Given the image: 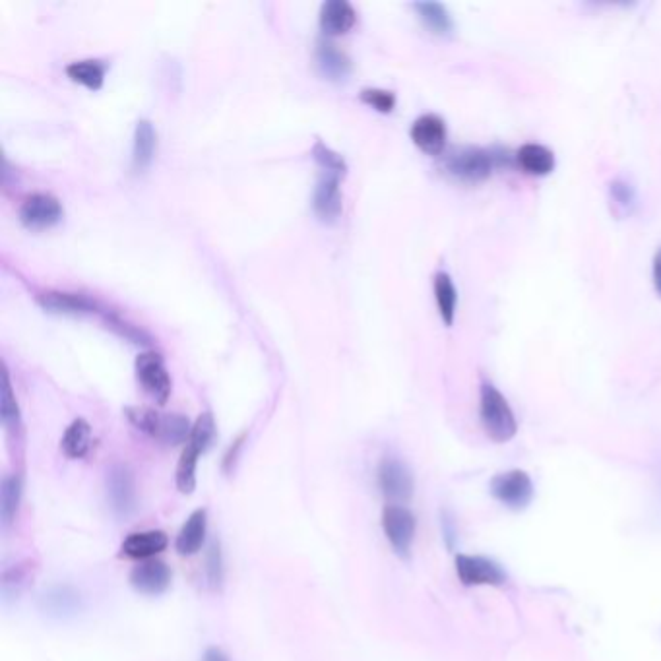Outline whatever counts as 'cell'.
I'll return each instance as SVG.
<instances>
[{
  "label": "cell",
  "mask_w": 661,
  "mask_h": 661,
  "mask_svg": "<svg viewBox=\"0 0 661 661\" xmlns=\"http://www.w3.org/2000/svg\"><path fill=\"white\" fill-rule=\"evenodd\" d=\"M126 417L134 429L146 437L165 444H181L189 441L192 425L185 415L159 413L152 408H126Z\"/></svg>",
  "instance_id": "cell-1"
},
{
  "label": "cell",
  "mask_w": 661,
  "mask_h": 661,
  "mask_svg": "<svg viewBox=\"0 0 661 661\" xmlns=\"http://www.w3.org/2000/svg\"><path fill=\"white\" fill-rule=\"evenodd\" d=\"M479 417H481V425H483L487 437L493 442L503 444V442L512 441L518 433V421H516L514 411L493 384L481 386Z\"/></svg>",
  "instance_id": "cell-2"
},
{
  "label": "cell",
  "mask_w": 661,
  "mask_h": 661,
  "mask_svg": "<svg viewBox=\"0 0 661 661\" xmlns=\"http://www.w3.org/2000/svg\"><path fill=\"white\" fill-rule=\"evenodd\" d=\"M491 495L510 510H524L534 501L536 487L524 470H510L491 479Z\"/></svg>",
  "instance_id": "cell-3"
},
{
  "label": "cell",
  "mask_w": 661,
  "mask_h": 661,
  "mask_svg": "<svg viewBox=\"0 0 661 661\" xmlns=\"http://www.w3.org/2000/svg\"><path fill=\"white\" fill-rule=\"evenodd\" d=\"M493 163H495V156L491 152H487L483 148H475V146L460 148V150L452 152L444 161L446 171L464 183L485 181L493 171Z\"/></svg>",
  "instance_id": "cell-4"
},
{
  "label": "cell",
  "mask_w": 661,
  "mask_h": 661,
  "mask_svg": "<svg viewBox=\"0 0 661 661\" xmlns=\"http://www.w3.org/2000/svg\"><path fill=\"white\" fill-rule=\"evenodd\" d=\"M382 530L392 549L400 557H410L417 530V522L410 508H406L404 504H388L382 512Z\"/></svg>",
  "instance_id": "cell-5"
},
{
  "label": "cell",
  "mask_w": 661,
  "mask_h": 661,
  "mask_svg": "<svg viewBox=\"0 0 661 661\" xmlns=\"http://www.w3.org/2000/svg\"><path fill=\"white\" fill-rule=\"evenodd\" d=\"M136 377L144 392L152 396L158 404H165L171 396V377L163 363V357L156 351H146L136 357Z\"/></svg>",
  "instance_id": "cell-6"
},
{
  "label": "cell",
  "mask_w": 661,
  "mask_h": 661,
  "mask_svg": "<svg viewBox=\"0 0 661 661\" xmlns=\"http://www.w3.org/2000/svg\"><path fill=\"white\" fill-rule=\"evenodd\" d=\"M378 487L394 504L408 503L413 495V475L398 458H384L378 466Z\"/></svg>",
  "instance_id": "cell-7"
},
{
  "label": "cell",
  "mask_w": 661,
  "mask_h": 661,
  "mask_svg": "<svg viewBox=\"0 0 661 661\" xmlns=\"http://www.w3.org/2000/svg\"><path fill=\"white\" fill-rule=\"evenodd\" d=\"M63 206L59 198L47 192H35L22 202L20 221L33 231L49 229L63 220Z\"/></svg>",
  "instance_id": "cell-8"
},
{
  "label": "cell",
  "mask_w": 661,
  "mask_h": 661,
  "mask_svg": "<svg viewBox=\"0 0 661 661\" xmlns=\"http://www.w3.org/2000/svg\"><path fill=\"white\" fill-rule=\"evenodd\" d=\"M37 303L43 311L55 315H105L107 311L88 295L68 291H47L37 295Z\"/></svg>",
  "instance_id": "cell-9"
},
{
  "label": "cell",
  "mask_w": 661,
  "mask_h": 661,
  "mask_svg": "<svg viewBox=\"0 0 661 661\" xmlns=\"http://www.w3.org/2000/svg\"><path fill=\"white\" fill-rule=\"evenodd\" d=\"M456 574L464 586H503L506 574L495 561L477 555H458Z\"/></svg>",
  "instance_id": "cell-10"
},
{
  "label": "cell",
  "mask_w": 661,
  "mask_h": 661,
  "mask_svg": "<svg viewBox=\"0 0 661 661\" xmlns=\"http://www.w3.org/2000/svg\"><path fill=\"white\" fill-rule=\"evenodd\" d=\"M107 495L111 508L117 516L126 518L136 508V485L134 477L125 466H113L107 475Z\"/></svg>",
  "instance_id": "cell-11"
},
{
  "label": "cell",
  "mask_w": 661,
  "mask_h": 661,
  "mask_svg": "<svg viewBox=\"0 0 661 661\" xmlns=\"http://www.w3.org/2000/svg\"><path fill=\"white\" fill-rule=\"evenodd\" d=\"M410 136L419 150L431 156H439L446 146V123L435 113L421 115L413 121Z\"/></svg>",
  "instance_id": "cell-12"
},
{
  "label": "cell",
  "mask_w": 661,
  "mask_h": 661,
  "mask_svg": "<svg viewBox=\"0 0 661 661\" xmlns=\"http://www.w3.org/2000/svg\"><path fill=\"white\" fill-rule=\"evenodd\" d=\"M171 584V570L158 559L142 561L130 572V586L144 596H159Z\"/></svg>",
  "instance_id": "cell-13"
},
{
  "label": "cell",
  "mask_w": 661,
  "mask_h": 661,
  "mask_svg": "<svg viewBox=\"0 0 661 661\" xmlns=\"http://www.w3.org/2000/svg\"><path fill=\"white\" fill-rule=\"evenodd\" d=\"M338 173L324 171L316 183L313 210L322 221H334L342 214V190Z\"/></svg>",
  "instance_id": "cell-14"
},
{
  "label": "cell",
  "mask_w": 661,
  "mask_h": 661,
  "mask_svg": "<svg viewBox=\"0 0 661 661\" xmlns=\"http://www.w3.org/2000/svg\"><path fill=\"white\" fill-rule=\"evenodd\" d=\"M318 22L322 32L330 37H338L355 26L357 12L347 0H328L320 6Z\"/></svg>",
  "instance_id": "cell-15"
},
{
  "label": "cell",
  "mask_w": 661,
  "mask_h": 661,
  "mask_svg": "<svg viewBox=\"0 0 661 661\" xmlns=\"http://www.w3.org/2000/svg\"><path fill=\"white\" fill-rule=\"evenodd\" d=\"M167 545H169V537L165 532L148 530V532H136V534L126 537L121 545V551L128 559L148 561V559H154L161 551H165Z\"/></svg>",
  "instance_id": "cell-16"
},
{
  "label": "cell",
  "mask_w": 661,
  "mask_h": 661,
  "mask_svg": "<svg viewBox=\"0 0 661 661\" xmlns=\"http://www.w3.org/2000/svg\"><path fill=\"white\" fill-rule=\"evenodd\" d=\"M316 64L326 78L336 82L346 80L351 72L349 57L330 39H320L316 43Z\"/></svg>",
  "instance_id": "cell-17"
},
{
  "label": "cell",
  "mask_w": 661,
  "mask_h": 661,
  "mask_svg": "<svg viewBox=\"0 0 661 661\" xmlns=\"http://www.w3.org/2000/svg\"><path fill=\"white\" fill-rule=\"evenodd\" d=\"M156 148H158V134L156 128L142 119L138 121L136 130H134V146H132V169L134 171H144L150 167L152 159L156 156Z\"/></svg>",
  "instance_id": "cell-18"
},
{
  "label": "cell",
  "mask_w": 661,
  "mask_h": 661,
  "mask_svg": "<svg viewBox=\"0 0 661 661\" xmlns=\"http://www.w3.org/2000/svg\"><path fill=\"white\" fill-rule=\"evenodd\" d=\"M41 607L49 617L66 619L80 611L82 599L72 586H55L43 596Z\"/></svg>",
  "instance_id": "cell-19"
},
{
  "label": "cell",
  "mask_w": 661,
  "mask_h": 661,
  "mask_svg": "<svg viewBox=\"0 0 661 661\" xmlns=\"http://www.w3.org/2000/svg\"><path fill=\"white\" fill-rule=\"evenodd\" d=\"M208 530V514L204 508H198L190 514L177 536V551L181 555H194L202 549Z\"/></svg>",
  "instance_id": "cell-20"
},
{
  "label": "cell",
  "mask_w": 661,
  "mask_h": 661,
  "mask_svg": "<svg viewBox=\"0 0 661 661\" xmlns=\"http://www.w3.org/2000/svg\"><path fill=\"white\" fill-rule=\"evenodd\" d=\"M92 446V427L86 419H74L66 431H64L63 439H61V450L68 458L78 460L84 458L90 452Z\"/></svg>",
  "instance_id": "cell-21"
},
{
  "label": "cell",
  "mask_w": 661,
  "mask_h": 661,
  "mask_svg": "<svg viewBox=\"0 0 661 661\" xmlns=\"http://www.w3.org/2000/svg\"><path fill=\"white\" fill-rule=\"evenodd\" d=\"M516 161L526 173L537 175V177L551 173L555 167L553 152L541 144H524L516 152Z\"/></svg>",
  "instance_id": "cell-22"
},
{
  "label": "cell",
  "mask_w": 661,
  "mask_h": 661,
  "mask_svg": "<svg viewBox=\"0 0 661 661\" xmlns=\"http://www.w3.org/2000/svg\"><path fill=\"white\" fill-rule=\"evenodd\" d=\"M433 287H435V299H437L442 322L446 326H452L454 316H456V303H458V293H456L454 282L446 272H437Z\"/></svg>",
  "instance_id": "cell-23"
},
{
  "label": "cell",
  "mask_w": 661,
  "mask_h": 661,
  "mask_svg": "<svg viewBox=\"0 0 661 661\" xmlns=\"http://www.w3.org/2000/svg\"><path fill=\"white\" fill-rule=\"evenodd\" d=\"M105 64L101 61H94V59H86V61H74V63L66 66V76L72 82H78L90 90H99L103 86L105 80Z\"/></svg>",
  "instance_id": "cell-24"
},
{
  "label": "cell",
  "mask_w": 661,
  "mask_h": 661,
  "mask_svg": "<svg viewBox=\"0 0 661 661\" xmlns=\"http://www.w3.org/2000/svg\"><path fill=\"white\" fill-rule=\"evenodd\" d=\"M22 499V481L16 475H6L0 485V518L4 526H10L18 514Z\"/></svg>",
  "instance_id": "cell-25"
},
{
  "label": "cell",
  "mask_w": 661,
  "mask_h": 661,
  "mask_svg": "<svg viewBox=\"0 0 661 661\" xmlns=\"http://www.w3.org/2000/svg\"><path fill=\"white\" fill-rule=\"evenodd\" d=\"M413 8L417 10L419 18L431 32L441 33V35L452 32V28H454L452 16L441 2H415Z\"/></svg>",
  "instance_id": "cell-26"
},
{
  "label": "cell",
  "mask_w": 661,
  "mask_h": 661,
  "mask_svg": "<svg viewBox=\"0 0 661 661\" xmlns=\"http://www.w3.org/2000/svg\"><path fill=\"white\" fill-rule=\"evenodd\" d=\"M200 454H202V450L196 444L187 442V446L181 454V460L177 464V475H175L177 489L185 495H190L196 487V466H198Z\"/></svg>",
  "instance_id": "cell-27"
},
{
  "label": "cell",
  "mask_w": 661,
  "mask_h": 661,
  "mask_svg": "<svg viewBox=\"0 0 661 661\" xmlns=\"http://www.w3.org/2000/svg\"><path fill=\"white\" fill-rule=\"evenodd\" d=\"M2 425L12 435H18L20 429H22L18 402H16L14 392H12V382H10L8 373H4V388H2Z\"/></svg>",
  "instance_id": "cell-28"
},
{
  "label": "cell",
  "mask_w": 661,
  "mask_h": 661,
  "mask_svg": "<svg viewBox=\"0 0 661 661\" xmlns=\"http://www.w3.org/2000/svg\"><path fill=\"white\" fill-rule=\"evenodd\" d=\"M216 439V421H214V415L210 411L202 413L194 425H192V431H190L189 441L192 444H196L202 452H206L210 448V444Z\"/></svg>",
  "instance_id": "cell-29"
},
{
  "label": "cell",
  "mask_w": 661,
  "mask_h": 661,
  "mask_svg": "<svg viewBox=\"0 0 661 661\" xmlns=\"http://www.w3.org/2000/svg\"><path fill=\"white\" fill-rule=\"evenodd\" d=\"M313 158L316 163L328 171V173H338V175H346L347 163L346 159L342 158L338 152H334L330 146H326L322 140H316L313 150H311Z\"/></svg>",
  "instance_id": "cell-30"
},
{
  "label": "cell",
  "mask_w": 661,
  "mask_h": 661,
  "mask_svg": "<svg viewBox=\"0 0 661 661\" xmlns=\"http://www.w3.org/2000/svg\"><path fill=\"white\" fill-rule=\"evenodd\" d=\"M361 101H365L367 105H371L373 109H377L380 113H390L396 107V95L388 90H380V88H365L361 90Z\"/></svg>",
  "instance_id": "cell-31"
},
{
  "label": "cell",
  "mask_w": 661,
  "mask_h": 661,
  "mask_svg": "<svg viewBox=\"0 0 661 661\" xmlns=\"http://www.w3.org/2000/svg\"><path fill=\"white\" fill-rule=\"evenodd\" d=\"M28 578H30L28 565H18V567L4 570V576H2V592H4V596L10 598L12 594H20V590L26 584Z\"/></svg>",
  "instance_id": "cell-32"
},
{
  "label": "cell",
  "mask_w": 661,
  "mask_h": 661,
  "mask_svg": "<svg viewBox=\"0 0 661 661\" xmlns=\"http://www.w3.org/2000/svg\"><path fill=\"white\" fill-rule=\"evenodd\" d=\"M206 574H208V580L214 588H218L223 580V561H221V551L220 545L214 543L210 547V553H208V561H206Z\"/></svg>",
  "instance_id": "cell-33"
},
{
  "label": "cell",
  "mask_w": 661,
  "mask_h": 661,
  "mask_svg": "<svg viewBox=\"0 0 661 661\" xmlns=\"http://www.w3.org/2000/svg\"><path fill=\"white\" fill-rule=\"evenodd\" d=\"M611 194L617 200V204H621V206H629L634 202V192L630 189V185L623 183V181H615L611 185Z\"/></svg>",
  "instance_id": "cell-34"
},
{
  "label": "cell",
  "mask_w": 661,
  "mask_h": 661,
  "mask_svg": "<svg viewBox=\"0 0 661 661\" xmlns=\"http://www.w3.org/2000/svg\"><path fill=\"white\" fill-rule=\"evenodd\" d=\"M654 287L661 297V249L654 256Z\"/></svg>",
  "instance_id": "cell-35"
},
{
  "label": "cell",
  "mask_w": 661,
  "mask_h": 661,
  "mask_svg": "<svg viewBox=\"0 0 661 661\" xmlns=\"http://www.w3.org/2000/svg\"><path fill=\"white\" fill-rule=\"evenodd\" d=\"M202 661H229V658L218 648H210V650H206Z\"/></svg>",
  "instance_id": "cell-36"
}]
</instances>
